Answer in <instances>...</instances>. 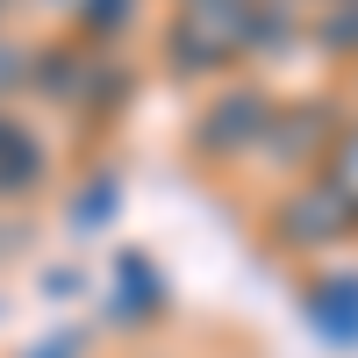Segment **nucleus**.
I'll list each match as a JSON object with an SVG mask.
<instances>
[{
	"label": "nucleus",
	"instance_id": "nucleus-1",
	"mask_svg": "<svg viewBox=\"0 0 358 358\" xmlns=\"http://www.w3.org/2000/svg\"><path fill=\"white\" fill-rule=\"evenodd\" d=\"M244 15H251V0H187V15L172 22V65L179 72L222 65L244 43Z\"/></svg>",
	"mask_w": 358,
	"mask_h": 358
},
{
	"label": "nucleus",
	"instance_id": "nucleus-2",
	"mask_svg": "<svg viewBox=\"0 0 358 358\" xmlns=\"http://www.w3.org/2000/svg\"><path fill=\"white\" fill-rule=\"evenodd\" d=\"M265 129H273V101L265 94H222L201 115V151L208 158H236V151H251Z\"/></svg>",
	"mask_w": 358,
	"mask_h": 358
},
{
	"label": "nucleus",
	"instance_id": "nucleus-3",
	"mask_svg": "<svg viewBox=\"0 0 358 358\" xmlns=\"http://www.w3.org/2000/svg\"><path fill=\"white\" fill-rule=\"evenodd\" d=\"M351 222H358V201L337 187V179H322V187H308V194L287 201L280 236H287V244H330V236H344Z\"/></svg>",
	"mask_w": 358,
	"mask_h": 358
},
{
	"label": "nucleus",
	"instance_id": "nucleus-4",
	"mask_svg": "<svg viewBox=\"0 0 358 358\" xmlns=\"http://www.w3.org/2000/svg\"><path fill=\"white\" fill-rule=\"evenodd\" d=\"M43 179V143L29 136L15 115H0V201H15V194H29Z\"/></svg>",
	"mask_w": 358,
	"mask_h": 358
},
{
	"label": "nucleus",
	"instance_id": "nucleus-5",
	"mask_svg": "<svg viewBox=\"0 0 358 358\" xmlns=\"http://www.w3.org/2000/svg\"><path fill=\"white\" fill-rule=\"evenodd\" d=\"M308 315H315L337 344H358V273L315 280V287H308Z\"/></svg>",
	"mask_w": 358,
	"mask_h": 358
},
{
	"label": "nucleus",
	"instance_id": "nucleus-6",
	"mask_svg": "<svg viewBox=\"0 0 358 358\" xmlns=\"http://www.w3.org/2000/svg\"><path fill=\"white\" fill-rule=\"evenodd\" d=\"M322 129H330V115H322V108H294V115H273V129H265V136H273V151H280L287 165H301V143H308V136L322 143Z\"/></svg>",
	"mask_w": 358,
	"mask_h": 358
},
{
	"label": "nucleus",
	"instance_id": "nucleus-7",
	"mask_svg": "<svg viewBox=\"0 0 358 358\" xmlns=\"http://www.w3.org/2000/svg\"><path fill=\"white\" fill-rule=\"evenodd\" d=\"M115 273H122V315H136V308H158V265L143 258V251H129L122 265H115Z\"/></svg>",
	"mask_w": 358,
	"mask_h": 358
},
{
	"label": "nucleus",
	"instance_id": "nucleus-8",
	"mask_svg": "<svg viewBox=\"0 0 358 358\" xmlns=\"http://www.w3.org/2000/svg\"><path fill=\"white\" fill-rule=\"evenodd\" d=\"M108 215H115V179L101 172V179H94V194H79V201H72V222H79V229H101Z\"/></svg>",
	"mask_w": 358,
	"mask_h": 358
},
{
	"label": "nucleus",
	"instance_id": "nucleus-9",
	"mask_svg": "<svg viewBox=\"0 0 358 358\" xmlns=\"http://www.w3.org/2000/svg\"><path fill=\"white\" fill-rule=\"evenodd\" d=\"M136 0H79V22H86V36H115V29L129 22Z\"/></svg>",
	"mask_w": 358,
	"mask_h": 358
},
{
	"label": "nucleus",
	"instance_id": "nucleus-10",
	"mask_svg": "<svg viewBox=\"0 0 358 358\" xmlns=\"http://www.w3.org/2000/svg\"><path fill=\"white\" fill-rule=\"evenodd\" d=\"M322 43H330V50H358V0H351L344 15L322 22Z\"/></svg>",
	"mask_w": 358,
	"mask_h": 358
},
{
	"label": "nucleus",
	"instance_id": "nucleus-11",
	"mask_svg": "<svg viewBox=\"0 0 358 358\" xmlns=\"http://www.w3.org/2000/svg\"><path fill=\"white\" fill-rule=\"evenodd\" d=\"M79 344H86V337H79V330H57V344H43V351H36V358H79Z\"/></svg>",
	"mask_w": 358,
	"mask_h": 358
},
{
	"label": "nucleus",
	"instance_id": "nucleus-12",
	"mask_svg": "<svg viewBox=\"0 0 358 358\" xmlns=\"http://www.w3.org/2000/svg\"><path fill=\"white\" fill-rule=\"evenodd\" d=\"M22 72H29V65H22V57H15V50H8V43H0V94H8V86H15V79H22Z\"/></svg>",
	"mask_w": 358,
	"mask_h": 358
},
{
	"label": "nucleus",
	"instance_id": "nucleus-13",
	"mask_svg": "<svg viewBox=\"0 0 358 358\" xmlns=\"http://www.w3.org/2000/svg\"><path fill=\"white\" fill-rule=\"evenodd\" d=\"M50 8H65V0H50Z\"/></svg>",
	"mask_w": 358,
	"mask_h": 358
}]
</instances>
